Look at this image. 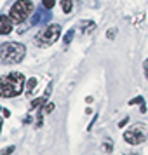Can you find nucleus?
<instances>
[{"mask_svg":"<svg viewBox=\"0 0 148 155\" xmlns=\"http://www.w3.org/2000/svg\"><path fill=\"white\" fill-rule=\"evenodd\" d=\"M25 89V75L21 71H11L0 77V98H16Z\"/></svg>","mask_w":148,"mask_h":155,"instance_id":"1","label":"nucleus"},{"mask_svg":"<svg viewBox=\"0 0 148 155\" xmlns=\"http://www.w3.org/2000/svg\"><path fill=\"white\" fill-rule=\"evenodd\" d=\"M26 56V47L19 42H5L0 45V61L5 64L21 63Z\"/></svg>","mask_w":148,"mask_h":155,"instance_id":"2","label":"nucleus"},{"mask_svg":"<svg viewBox=\"0 0 148 155\" xmlns=\"http://www.w3.org/2000/svg\"><path fill=\"white\" fill-rule=\"evenodd\" d=\"M33 9H35V5H33L31 0H18V2H14V5L9 11V18L12 19L14 25H21L25 19L30 18Z\"/></svg>","mask_w":148,"mask_h":155,"instance_id":"3","label":"nucleus"},{"mask_svg":"<svg viewBox=\"0 0 148 155\" xmlns=\"http://www.w3.org/2000/svg\"><path fill=\"white\" fill-rule=\"evenodd\" d=\"M59 37H61V25L52 23V25H49L44 30L40 35L35 37V44L40 45V47H47V45H52L54 42H58Z\"/></svg>","mask_w":148,"mask_h":155,"instance_id":"4","label":"nucleus"},{"mask_svg":"<svg viewBox=\"0 0 148 155\" xmlns=\"http://www.w3.org/2000/svg\"><path fill=\"white\" fill-rule=\"evenodd\" d=\"M124 140L134 147L145 143V141H148V127L145 124H134L124 133Z\"/></svg>","mask_w":148,"mask_h":155,"instance_id":"5","label":"nucleus"},{"mask_svg":"<svg viewBox=\"0 0 148 155\" xmlns=\"http://www.w3.org/2000/svg\"><path fill=\"white\" fill-rule=\"evenodd\" d=\"M51 19V12L45 7H38V11L35 12L33 19H31V25H42V23H47Z\"/></svg>","mask_w":148,"mask_h":155,"instance_id":"6","label":"nucleus"},{"mask_svg":"<svg viewBox=\"0 0 148 155\" xmlns=\"http://www.w3.org/2000/svg\"><path fill=\"white\" fill-rule=\"evenodd\" d=\"M12 19L9 16H0V35H9L12 31Z\"/></svg>","mask_w":148,"mask_h":155,"instance_id":"7","label":"nucleus"},{"mask_svg":"<svg viewBox=\"0 0 148 155\" xmlns=\"http://www.w3.org/2000/svg\"><path fill=\"white\" fill-rule=\"evenodd\" d=\"M51 89H52V84H49V87H47V91H45V94H42L40 98H37V99H33L31 101V105H30V110H40L44 105H45V101H47V98H49V92H51Z\"/></svg>","mask_w":148,"mask_h":155,"instance_id":"8","label":"nucleus"},{"mask_svg":"<svg viewBox=\"0 0 148 155\" xmlns=\"http://www.w3.org/2000/svg\"><path fill=\"white\" fill-rule=\"evenodd\" d=\"M80 28H82V33H91V30L96 28V23L94 21H82L80 23Z\"/></svg>","mask_w":148,"mask_h":155,"instance_id":"9","label":"nucleus"},{"mask_svg":"<svg viewBox=\"0 0 148 155\" xmlns=\"http://www.w3.org/2000/svg\"><path fill=\"white\" fill-rule=\"evenodd\" d=\"M71 7H73V0H61V9L64 14H70Z\"/></svg>","mask_w":148,"mask_h":155,"instance_id":"10","label":"nucleus"},{"mask_svg":"<svg viewBox=\"0 0 148 155\" xmlns=\"http://www.w3.org/2000/svg\"><path fill=\"white\" fill-rule=\"evenodd\" d=\"M35 85H37V78H35V77H31L28 82H26V94H28V96L31 94V92H33Z\"/></svg>","mask_w":148,"mask_h":155,"instance_id":"11","label":"nucleus"},{"mask_svg":"<svg viewBox=\"0 0 148 155\" xmlns=\"http://www.w3.org/2000/svg\"><path fill=\"white\" fill-rule=\"evenodd\" d=\"M73 33H75V30H73V28L66 31V35H64V38H63L64 47H66V45H70V44H71V40H73Z\"/></svg>","mask_w":148,"mask_h":155,"instance_id":"12","label":"nucleus"},{"mask_svg":"<svg viewBox=\"0 0 148 155\" xmlns=\"http://www.w3.org/2000/svg\"><path fill=\"white\" fill-rule=\"evenodd\" d=\"M54 5H56V0H42V7H45L47 11H51Z\"/></svg>","mask_w":148,"mask_h":155,"instance_id":"13","label":"nucleus"},{"mask_svg":"<svg viewBox=\"0 0 148 155\" xmlns=\"http://www.w3.org/2000/svg\"><path fill=\"white\" fill-rule=\"evenodd\" d=\"M129 105H145V99L141 98V96H138V98H134L129 101Z\"/></svg>","mask_w":148,"mask_h":155,"instance_id":"14","label":"nucleus"},{"mask_svg":"<svg viewBox=\"0 0 148 155\" xmlns=\"http://www.w3.org/2000/svg\"><path fill=\"white\" fill-rule=\"evenodd\" d=\"M115 35H117V28H110L108 31H106V37H108L110 40H113V38H115Z\"/></svg>","mask_w":148,"mask_h":155,"instance_id":"15","label":"nucleus"},{"mask_svg":"<svg viewBox=\"0 0 148 155\" xmlns=\"http://www.w3.org/2000/svg\"><path fill=\"white\" fill-rule=\"evenodd\" d=\"M14 150H16L14 147H7V148H4V150L0 152V155H11L12 152H14Z\"/></svg>","mask_w":148,"mask_h":155,"instance_id":"16","label":"nucleus"},{"mask_svg":"<svg viewBox=\"0 0 148 155\" xmlns=\"http://www.w3.org/2000/svg\"><path fill=\"white\" fill-rule=\"evenodd\" d=\"M103 148H105V152H108V153H110V152L113 150V143H112V141H106Z\"/></svg>","mask_w":148,"mask_h":155,"instance_id":"17","label":"nucleus"},{"mask_svg":"<svg viewBox=\"0 0 148 155\" xmlns=\"http://www.w3.org/2000/svg\"><path fill=\"white\" fill-rule=\"evenodd\" d=\"M143 70H145V75H146V80H148V58L145 59V63H143Z\"/></svg>","mask_w":148,"mask_h":155,"instance_id":"18","label":"nucleus"},{"mask_svg":"<svg viewBox=\"0 0 148 155\" xmlns=\"http://www.w3.org/2000/svg\"><path fill=\"white\" fill-rule=\"evenodd\" d=\"M127 122H129V117H124V119H122V120L119 122V127H124V126L127 124Z\"/></svg>","mask_w":148,"mask_h":155,"instance_id":"19","label":"nucleus"},{"mask_svg":"<svg viewBox=\"0 0 148 155\" xmlns=\"http://www.w3.org/2000/svg\"><path fill=\"white\" fill-rule=\"evenodd\" d=\"M2 122H4V117H0V131H2Z\"/></svg>","mask_w":148,"mask_h":155,"instance_id":"20","label":"nucleus"},{"mask_svg":"<svg viewBox=\"0 0 148 155\" xmlns=\"http://www.w3.org/2000/svg\"><path fill=\"white\" fill-rule=\"evenodd\" d=\"M126 155H136V153H133V152H127V153Z\"/></svg>","mask_w":148,"mask_h":155,"instance_id":"21","label":"nucleus"},{"mask_svg":"<svg viewBox=\"0 0 148 155\" xmlns=\"http://www.w3.org/2000/svg\"><path fill=\"white\" fill-rule=\"evenodd\" d=\"M0 112H2V108H0Z\"/></svg>","mask_w":148,"mask_h":155,"instance_id":"22","label":"nucleus"}]
</instances>
